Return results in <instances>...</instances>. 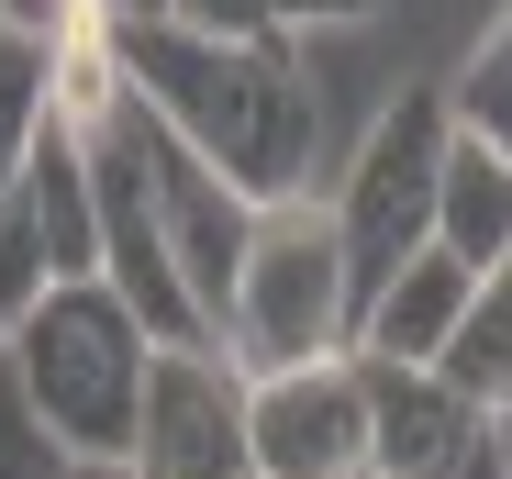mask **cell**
<instances>
[{
  "label": "cell",
  "instance_id": "1",
  "mask_svg": "<svg viewBox=\"0 0 512 479\" xmlns=\"http://www.w3.org/2000/svg\"><path fill=\"white\" fill-rule=\"evenodd\" d=\"M134 101L179 134L201 168H223L256 212H290L323 190V90L290 34H201V23H123Z\"/></svg>",
  "mask_w": 512,
  "mask_h": 479
},
{
  "label": "cell",
  "instance_id": "2",
  "mask_svg": "<svg viewBox=\"0 0 512 479\" xmlns=\"http://www.w3.org/2000/svg\"><path fill=\"white\" fill-rule=\"evenodd\" d=\"M0 368H12L23 413L45 424V446L101 457V468H134L156 335H145V312H134L112 279H56L23 324L0 335Z\"/></svg>",
  "mask_w": 512,
  "mask_h": 479
},
{
  "label": "cell",
  "instance_id": "3",
  "mask_svg": "<svg viewBox=\"0 0 512 479\" xmlns=\"http://www.w3.org/2000/svg\"><path fill=\"white\" fill-rule=\"evenodd\" d=\"M446 156H457V101H446V78H412V90L379 101V123H368L357 156H346V179L323 190L334 246H346V279H357V324H368V301L435 246Z\"/></svg>",
  "mask_w": 512,
  "mask_h": 479
},
{
  "label": "cell",
  "instance_id": "4",
  "mask_svg": "<svg viewBox=\"0 0 512 479\" xmlns=\"http://www.w3.org/2000/svg\"><path fill=\"white\" fill-rule=\"evenodd\" d=\"M223 357L245 379L357 357V279H346V246H334V212L323 201H290V212L256 223V257H245V290H234Z\"/></svg>",
  "mask_w": 512,
  "mask_h": 479
},
{
  "label": "cell",
  "instance_id": "5",
  "mask_svg": "<svg viewBox=\"0 0 512 479\" xmlns=\"http://www.w3.org/2000/svg\"><path fill=\"white\" fill-rule=\"evenodd\" d=\"M56 279H101V179H90V145L67 123H45L23 190L0 201V335H12Z\"/></svg>",
  "mask_w": 512,
  "mask_h": 479
},
{
  "label": "cell",
  "instance_id": "6",
  "mask_svg": "<svg viewBox=\"0 0 512 479\" xmlns=\"http://www.w3.org/2000/svg\"><path fill=\"white\" fill-rule=\"evenodd\" d=\"M134 479H256V379L223 346H156Z\"/></svg>",
  "mask_w": 512,
  "mask_h": 479
},
{
  "label": "cell",
  "instance_id": "7",
  "mask_svg": "<svg viewBox=\"0 0 512 479\" xmlns=\"http://www.w3.org/2000/svg\"><path fill=\"white\" fill-rule=\"evenodd\" d=\"M134 156H145V190H156V223H167V257H179L190 301H201V324L223 335L234 324V290H245V257H256V212L223 168H201V156L167 134L145 101H134Z\"/></svg>",
  "mask_w": 512,
  "mask_h": 479
},
{
  "label": "cell",
  "instance_id": "8",
  "mask_svg": "<svg viewBox=\"0 0 512 479\" xmlns=\"http://www.w3.org/2000/svg\"><path fill=\"white\" fill-rule=\"evenodd\" d=\"M256 479H368V368L357 357L256 379Z\"/></svg>",
  "mask_w": 512,
  "mask_h": 479
},
{
  "label": "cell",
  "instance_id": "9",
  "mask_svg": "<svg viewBox=\"0 0 512 479\" xmlns=\"http://www.w3.org/2000/svg\"><path fill=\"white\" fill-rule=\"evenodd\" d=\"M357 368H368V479H446L501 435L446 368H401V357H357Z\"/></svg>",
  "mask_w": 512,
  "mask_h": 479
},
{
  "label": "cell",
  "instance_id": "10",
  "mask_svg": "<svg viewBox=\"0 0 512 479\" xmlns=\"http://www.w3.org/2000/svg\"><path fill=\"white\" fill-rule=\"evenodd\" d=\"M468 301H479V268L446 257V246H423L379 301H368V324H357V357H401V368H446L457 324H468Z\"/></svg>",
  "mask_w": 512,
  "mask_h": 479
},
{
  "label": "cell",
  "instance_id": "11",
  "mask_svg": "<svg viewBox=\"0 0 512 479\" xmlns=\"http://www.w3.org/2000/svg\"><path fill=\"white\" fill-rule=\"evenodd\" d=\"M435 246L468 257L479 279L512 257V156H501V145L457 134V156H446V201H435Z\"/></svg>",
  "mask_w": 512,
  "mask_h": 479
},
{
  "label": "cell",
  "instance_id": "12",
  "mask_svg": "<svg viewBox=\"0 0 512 479\" xmlns=\"http://www.w3.org/2000/svg\"><path fill=\"white\" fill-rule=\"evenodd\" d=\"M45 123H56V67H45V34L0 23V201L23 190V168H34Z\"/></svg>",
  "mask_w": 512,
  "mask_h": 479
},
{
  "label": "cell",
  "instance_id": "13",
  "mask_svg": "<svg viewBox=\"0 0 512 479\" xmlns=\"http://www.w3.org/2000/svg\"><path fill=\"white\" fill-rule=\"evenodd\" d=\"M446 379L468 390V402H479L490 424H512V257L479 279L468 324H457V346H446Z\"/></svg>",
  "mask_w": 512,
  "mask_h": 479
},
{
  "label": "cell",
  "instance_id": "14",
  "mask_svg": "<svg viewBox=\"0 0 512 479\" xmlns=\"http://www.w3.org/2000/svg\"><path fill=\"white\" fill-rule=\"evenodd\" d=\"M446 101H457V134H479V145L512 156V12H490V34L468 45V67L446 78Z\"/></svg>",
  "mask_w": 512,
  "mask_h": 479
},
{
  "label": "cell",
  "instance_id": "15",
  "mask_svg": "<svg viewBox=\"0 0 512 479\" xmlns=\"http://www.w3.org/2000/svg\"><path fill=\"white\" fill-rule=\"evenodd\" d=\"M67 446H45V424L23 413V390H12V368H0V479H45Z\"/></svg>",
  "mask_w": 512,
  "mask_h": 479
},
{
  "label": "cell",
  "instance_id": "16",
  "mask_svg": "<svg viewBox=\"0 0 512 479\" xmlns=\"http://www.w3.org/2000/svg\"><path fill=\"white\" fill-rule=\"evenodd\" d=\"M167 23H201V34H279V12H268V0H179Z\"/></svg>",
  "mask_w": 512,
  "mask_h": 479
},
{
  "label": "cell",
  "instance_id": "17",
  "mask_svg": "<svg viewBox=\"0 0 512 479\" xmlns=\"http://www.w3.org/2000/svg\"><path fill=\"white\" fill-rule=\"evenodd\" d=\"M268 12H279V34H301V23H368L379 0H268Z\"/></svg>",
  "mask_w": 512,
  "mask_h": 479
},
{
  "label": "cell",
  "instance_id": "18",
  "mask_svg": "<svg viewBox=\"0 0 512 479\" xmlns=\"http://www.w3.org/2000/svg\"><path fill=\"white\" fill-rule=\"evenodd\" d=\"M446 479H512V424H501V435H490V446H479V457H457V468H446Z\"/></svg>",
  "mask_w": 512,
  "mask_h": 479
},
{
  "label": "cell",
  "instance_id": "19",
  "mask_svg": "<svg viewBox=\"0 0 512 479\" xmlns=\"http://www.w3.org/2000/svg\"><path fill=\"white\" fill-rule=\"evenodd\" d=\"M45 479H134V468H101V457H56Z\"/></svg>",
  "mask_w": 512,
  "mask_h": 479
},
{
  "label": "cell",
  "instance_id": "20",
  "mask_svg": "<svg viewBox=\"0 0 512 479\" xmlns=\"http://www.w3.org/2000/svg\"><path fill=\"white\" fill-rule=\"evenodd\" d=\"M112 12H123V23H167V12H179V0H112Z\"/></svg>",
  "mask_w": 512,
  "mask_h": 479
}]
</instances>
